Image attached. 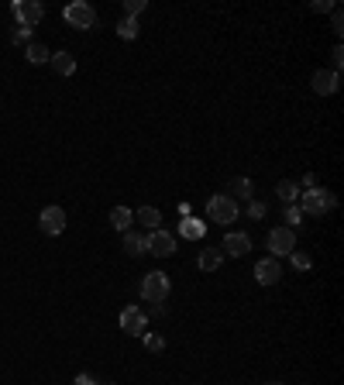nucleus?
Listing matches in <instances>:
<instances>
[{"label":"nucleus","mask_w":344,"mask_h":385,"mask_svg":"<svg viewBox=\"0 0 344 385\" xmlns=\"http://www.w3.org/2000/svg\"><path fill=\"white\" fill-rule=\"evenodd\" d=\"M296 207L303 210V217H306V213H310V217H327V213L337 207V200H334L330 189L313 186V189H303V193H299V203H296Z\"/></svg>","instance_id":"nucleus-1"},{"label":"nucleus","mask_w":344,"mask_h":385,"mask_svg":"<svg viewBox=\"0 0 344 385\" xmlns=\"http://www.w3.org/2000/svg\"><path fill=\"white\" fill-rule=\"evenodd\" d=\"M238 213H241V207H238V200L227 196V193H217V196L207 200V220H214V224H220V227L234 224Z\"/></svg>","instance_id":"nucleus-2"},{"label":"nucleus","mask_w":344,"mask_h":385,"mask_svg":"<svg viewBox=\"0 0 344 385\" xmlns=\"http://www.w3.org/2000/svg\"><path fill=\"white\" fill-rule=\"evenodd\" d=\"M62 18H66V25L76 28V32H90V28H97V8L87 4V0H73V4H66Z\"/></svg>","instance_id":"nucleus-3"},{"label":"nucleus","mask_w":344,"mask_h":385,"mask_svg":"<svg viewBox=\"0 0 344 385\" xmlns=\"http://www.w3.org/2000/svg\"><path fill=\"white\" fill-rule=\"evenodd\" d=\"M169 292H172V282H169L165 272H148V275L141 279V299H145V303L159 306V303L169 299Z\"/></svg>","instance_id":"nucleus-4"},{"label":"nucleus","mask_w":344,"mask_h":385,"mask_svg":"<svg viewBox=\"0 0 344 385\" xmlns=\"http://www.w3.org/2000/svg\"><path fill=\"white\" fill-rule=\"evenodd\" d=\"M11 14H14L18 28H35L45 18V4H38V0H14Z\"/></svg>","instance_id":"nucleus-5"},{"label":"nucleus","mask_w":344,"mask_h":385,"mask_svg":"<svg viewBox=\"0 0 344 385\" xmlns=\"http://www.w3.org/2000/svg\"><path fill=\"white\" fill-rule=\"evenodd\" d=\"M265 244H268L272 258H282V255L296 251V231H289V227H282V224H279V227H272V231H268Z\"/></svg>","instance_id":"nucleus-6"},{"label":"nucleus","mask_w":344,"mask_h":385,"mask_svg":"<svg viewBox=\"0 0 344 385\" xmlns=\"http://www.w3.org/2000/svg\"><path fill=\"white\" fill-rule=\"evenodd\" d=\"M117 323H121V330L131 334V337H145V334H148V316H145L138 306H124L121 316H117Z\"/></svg>","instance_id":"nucleus-7"},{"label":"nucleus","mask_w":344,"mask_h":385,"mask_svg":"<svg viewBox=\"0 0 344 385\" xmlns=\"http://www.w3.org/2000/svg\"><path fill=\"white\" fill-rule=\"evenodd\" d=\"M38 227H42V234H49V237H59L62 231H66V210L62 207H45L42 213H38Z\"/></svg>","instance_id":"nucleus-8"},{"label":"nucleus","mask_w":344,"mask_h":385,"mask_svg":"<svg viewBox=\"0 0 344 385\" xmlns=\"http://www.w3.org/2000/svg\"><path fill=\"white\" fill-rule=\"evenodd\" d=\"M148 255H155V258H169V255H176V234H169V231H152L148 237Z\"/></svg>","instance_id":"nucleus-9"},{"label":"nucleus","mask_w":344,"mask_h":385,"mask_svg":"<svg viewBox=\"0 0 344 385\" xmlns=\"http://www.w3.org/2000/svg\"><path fill=\"white\" fill-rule=\"evenodd\" d=\"M310 86H313L317 97H334L337 86H341V73H334V69H317L313 80H310Z\"/></svg>","instance_id":"nucleus-10"},{"label":"nucleus","mask_w":344,"mask_h":385,"mask_svg":"<svg viewBox=\"0 0 344 385\" xmlns=\"http://www.w3.org/2000/svg\"><path fill=\"white\" fill-rule=\"evenodd\" d=\"M220 251H224V258H244L251 251V237L241 234V231H231V234H224Z\"/></svg>","instance_id":"nucleus-11"},{"label":"nucleus","mask_w":344,"mask_h":385,"mask_svg":"<svg viewBox=\"0 0 344 385\" xmlns=\"http://www.w3.org/2000/svg\"><path fill=\"white\" fill-rule=\"evenodd\" d=\"M282 279V265L275 261V258H262L258 265H255V282L258 285H275Z\"/></svg>","instance_id":"nucleus-12"},{"label":"nucleus","mask_w":344,"mask_h":385,"mask_svg":"<svg viewBox=\"0 0 344 385\" xmlns=\"http://www.w3.org/2000/svg\"><path fill=\"white\" fill-rule=\"evenodd\" d=\"M203 234H207V224H203V220H196V217H183V220H179V237L200 241Z\"/></svg>","instance_id":"nucleus-13"},{"label":"nucleus","mask_w":344,"mask_h":385,"mask_svg":"<svg viewBox=\"0 0 344 385\" xmlns=\"http://www.w3.org/2000/svg\"><path fill=\"white\" fill-rule=\"evenodd\" d=\"M196 265H200V272H217L224 265V251L220 248H203L200 258H196Z\"/></svg>","instance_id":"nucleus-14"},{"label":"nucleus","mask_w":344,"mask_h":385,"mask_svg":"<svg viewBox=\"0 0 344 385\" xmlns=\"http://www.w3.org/2000/svg\"><path fill=\"white\" fill-rule=\"evenodd\" d=\"M124 251H128L131 258H141V255H148V241H145V234L124 231Z\"/></svg>","instance_id":"nucleus-15"},{"label":"nucleus","mask_w":344,"mask_h":385,"mask_svg":"<svg viewBox=\"0 0 344 385\" xmlns=\"http://www.w3.org/2000/svg\"><path fill=\"white\" fill-rule=\"evenodd\" d=\"M49 62H52V69H56L59 76H73V73H76V56H69V52H56Z\"/></svg>","instance_id":"nucleus-16"},{"label":"nucleus","mask_w":344,"mask_h":385,"mask_svg":"<svg viewBox=\"0 0 344 385\" xmlns=\"http://www.w3.org/2000/svg\"><path fill=\"white\" fill-rule=\"evenodd\" d=\"M299 193H303V189H299V183H296V179H282V183L275 186V196H279L286 207H289V203H296V200H299Z\"/></svg>","instance_id":"nucleus-17"},{"label":"nucleus","mask_w":344,"mask_h":385,"mask_svg":"<svg viewBox=\"0 0 344 385\" xmlns=\"http://www.w3.org/2000/svg\"><path fill=\"white\" fill-rule=\"evenodd\" d=\"M111 224H114V231H131V224H135V213H131V207H114L111 210Z\"/></svg>","instance_id":"nucleus-18"},{"label":"nucleus","mask_w":344,"mask_h":385,"mask_svg":"<svg viewBox=\"0 0 344 385\" xmlns=\"http://www.w3.org/2000/svg\"><path fill=\"white\" fill-rule=\"evenodd\" d=\"M135 220H141L148 231H159V227H162V213H159L155 207H138V210H135Z\"/></svg>","instance_id":"nucleus-19"},{"label":"nucleus","mask_w":344,"mask_h":385,"mask_svg":"<svg viewBox=\"0 0 344 385\" xmlns=\"http://www.w3.org/2000/svg\"><path fill=\"white\" fill-rule=\"evenodd\" d=\"M138 32H141V25H138L135 18H121V21H117V35H121L124 42H135Z\"/></svg>","instance_id":"nucleus-20"},{"label":"nucleus","mask_w":344,"mask_h":385,"mask_svg":"<svg viewBox=\"0 0 344 385\" xmlns=\"http://www.w3.org/2000/svg\"><path fill=\"white\" fill-rule=\"evenodd\" d=\"M25 56H28V62H35V66H42V62H49V59H52V56H49V49H45L42 42H28Z\"/></svg>","instance_id":"nucleus-21"},{"label":"nucleus","mask_w":344,"mask_h":385,"mask_svg":"<svg viewBox=\"0 0 344 385\" xmlns=\"http://www.w3.org/2000/svg\"><path fill=\"white\" fill-rule=\"evenodd\" d=\"M255 186H251V179L248 176H241V179H234L231 183V193L227 196H241V200H255V193H251Z\"/></svg>","instance_id":"nucleus-22"},{"label":"nucleus","mask_w":344,"mask_h":385,"mask_svg":"<svg viewBox=\"0 0 344 385\" xmlns=\"http://www.w3.org/2000/svg\"><path fill=\"white\" fill-rule=\"evenodd\" d=\"M282 220H286V224H282V227H289V231H296V227H299V224H303V210H299V207H296V203H289V207H286V210H282Z\"/></svg>","instance_id":"nucleus-23"},{"label":"nucleus","mask_w":344,"mask_h":385,"mask_svg":"<svg viewBox=\"0 0 344 385\" xmlns=\"http://www.w3.org/2000/svg\"><path fill=\"white\" fill-rule=\"evenodd\" d=\"M289 261H293V268H299V272H306V268L313 265V258H310L306 251H289Z\"/></svg>","instance_id":"nucleus-24"},{"label":"nucleus","mask_w":344,"mask_h":385,"mask_svg":"<svg viewBox=\"0 0 344 385\" xmlns=\"http://www.w3.org/2000/svg\"><path fill=\"white\" fill-rule=\"evenodd\" d=\"M141 340H145V347H148L152 354H159V351H165V337H162V334H145Z\"/></svg>","instance_id":"nucleus-25"},{"label":"nucleus","mask_w":344,"mask_h":385,"mask_svg":"<svg viewBox=\"0 0 344 385\" xmlns=\"http://www.w3.org/2000/svg\"><path fill=\"white\" fill-rule=\"evenodd\" d=\"M145 8H148L145 0H124V18H135V21H138V14H141Z\"/></svg>","instance_id":"nucleus-26"},{"label":"nucleus","mask_w":344,"mask_h":385,"mask_svg":"<svg viewBox=\"0 0 344 385\" xmlns=\"http://www.w3.org/2000/svg\"><path fill=\"white\" fill-rule=\"evenodd\" d=\"M341 66H344V49H341V45H334V49H330V69H334V73H341Z\"/></svg>","instance_id":"nucleus-27"},{"label":"nucleus","mask_w":344,"mask_h":385,"mask_svg":"<svg viewBox=\"0 0 344 385\" xmlns=\"http://www.w3.org/2000/svg\"><path fill=\"white\" fill-rule=\"evenodd\" d=\"M248 217L251 220H262L265 217V203L262 200H248Z\"/></svg>","instance_id":"nucleus-28"},{"label":"nucleus","mask_w":344,"mask_h":385,"mask_svg":"<svg viewBox=\"0 0 344 385\" xmlns=\"http://www.w3.org/2000/svg\"><path fill=\"white\" fill-rule=\"evenodd\" d=\"M330 28H334V35H341V32H344V14H341V8H334V11H330Z\"/></svg>","instance_id":"nucleus-29"},{"label":"nucleus","mask_w":344,"mask_h":385,"mask_svg":"<svg viewBox=\"0 0 344 385\" xmlns=\"http://www.w3.org/2000/svg\"><path fill=\"white\" fill-rule=\"evenodd\" d=\"M337 4H334V0H313V4H310V11H317V14H327V11H334Z\"/></svg>","instance_id":"nucleus-30"},{"label":"nucleus","mask_w":344,"mask_h":385,"mask_svg":"<svg viewBox=\"0 0 344 385\" xmlns=\"http://www.w3.org/2000/svg\"><path fill=\"white\" fill-rule=\"evenodd\" d=\"M313 186H317V176H313V172H306V176L299 179V189H313Z\"/></svg>","instance_id":"nucleus-31"},{"label":"nucleus","mask_w":344,"mask_h":385,"mask_svg":"<svg viewBox=\"0 0 344 385\" xmlns=\"http://www.w3.org/2000/svg\"><path fill=\"white\" fill-rule=\"evenodd\" d=\"M73 385H100V382H97L93 375H87V371H83V375H76V382H73Z\"/></svg>","instance_id":"nucleus-32"},{"label":"nucleus","mask_w":344,"mask_h":385,"mask_svg":"<svg viewBox=\"0 0 344 385\" xmlns=\"http://www.w3.org/2000/svg\"><path fill=\"white\" fill-rule=\"evenodd\" d=\"M28 38H32V28H18L14 32V42H28Z\"/></svg>","instance_id":"nucleus-33"},{"label":"nucleus","mask_w":344,"mask_h":385,"mask_svg":"<svg viewBox=\"0 0 344 385\" xmlns=\"http://www.w3.org/2000/svg\"><path fill=\"white\" fill-rule=\"evenodd\" d=\"M265 385H286V382H265Z\"/></svg>","instance_id":"nucleus-34"},{"label":"nucleus","mask_w":344,"mask_h":385,"mask_svg":"<svg viewBox=\"0 0 344 385\" xmlns=\"http://www.w3.org/2000/svg\"><path fill=\"white\" fill-rule=\"evenodd\" d=\"M107 385H114V382H107Z\"/></svg>","instance_id":"nucleus-35"}]
</instances>
